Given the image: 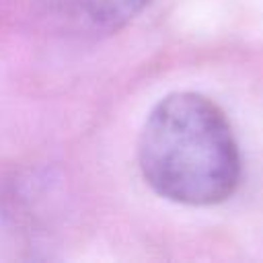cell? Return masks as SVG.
Masks as SVG:
<instances>
[{
	"mask_svg": "<svg viewBox=\"0 0 263 263\" xmlns=\"http://www.w3.org/2000/svg\"><path fill=\"white\" fill-rule=\"evenodd\" d=\"M138 166L160 197L208 208L240 185V150L226 113L205 95L177 90L146 115L138 136Z\"/></svg>",
	"mask_w": 263,
	"mask_h": 263,
	"instance_id": "1",
	"label": "cell"
},
{
	"mask_svg": "<svg viewBox=\"0 0 263 263\" xmlns=\"http://www.w3.org/2000/svg\"><path fill=\"white\" fill-rule=\"evenodd\" d=\"M148 4L150 0H35V10L58 33L99 39L127 27Z\"/></svg>",
	"mask_w": 263,
	"mask_h": 263,
	"instance_id": "2",
	"label": "cell"
}]
</instances>
